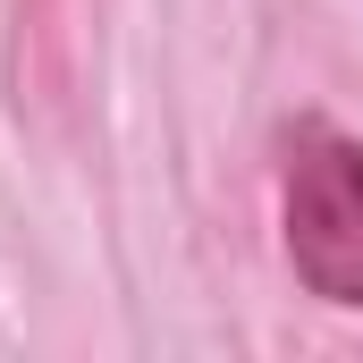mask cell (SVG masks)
<instances>
[{"mask_svg":"<svg viewBox=\"0 0 363 363\" xmlns=\"http://www.w3.org/2000/svg\"><path fill=\"white\" fill-rule=\"evenodd\" d=\"M287 262L313 296L363 304V144L304 127L287 152Z\"/></svg>","mask_w":363,"mask_h":363,"instance_id":"1","label":"cell"}]
</instances>
